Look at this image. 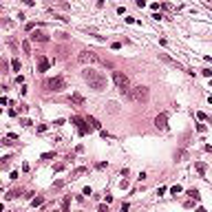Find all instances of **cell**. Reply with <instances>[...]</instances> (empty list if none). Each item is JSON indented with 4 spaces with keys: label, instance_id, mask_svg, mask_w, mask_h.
Instances as JSON below:
<instances>
[{
    "label": "cell",
    "instance_id": "obj_29",
    "mask_svg": "<svg viewBox=\"0 0 212 212\" xmlns=\"http://www.w3.org/2000/svg\"><path fill=\"white\" fill-rule=\"evenodd\" d=\"M22 126H27V128H31V126H33V122H31V119H27V117H24V119H22Z\"/></svg>",
    "mask_w": 212,
    "mask_h": 212
},
{
    "label": "cell",
    "instance_id": "obj_19",
    "mask_svg": "<svg viewBox=\"0 0 212 212\" xmlns=\"http://www.w3.org/2000/svg\"><path fill=\"white\" fill-rule=\"evenodd\" d=\"M88 124H91V126H93V128H97V130H102V124H100V122H97V119H95V117H88Z\"/></svg>",
    "mask_w": 212,
    "mask_h": 212
},
{
    "label": "cell",
    "instance_id": "obj_17",
    "mask_svg": "<svg viewBox=\"0 0 212 212\" xmlns=\"http://www.w3.org/2000/svg\"><path fill=\"white\" fill-rule=\"evenodd\" d=\"M69 206H71V194H66L64 199H62V210L69 212Z\"/></svg>",
    "mask_w": 212,
    "mask_h": 212
},
{
    "label": "cell",
    "instance_id": "obj_27",
    "mask_svg": "<svg viewBox=\"0 0 212 212\" xmlns=\"http://www.w3.org/2000/svg\"><path fill=\"white\" fill-rule=\"evenodd\" d=\"M53 170H55V172H62V170H64V164H55Z\"/></svg>",
    "mask_w": 212,
    "mask_h": 212
},
{
    "label": "cell",
    "instance_id": "obj_28",
    "mask_svg": "<svg viewBox=\"0 0 212 212\" xmlns=\"http://www.w3.org/2000/svg\"><path fill=\"white\" fill-rule=\"evenodd\" d=\"M183 208H194V199H188L186 203H183Z\"/></svg>",
    "mask_w": 212,
    "mask_h": 212
},
{
    "label": "cell",
    "instance_id": "obj_12",
    "mask_svg": "<svg viewBox=\"0 0 212 212\" xmlns=\"http://www.w3.org/2000/svg\"><path fill=\"white\" fill-rule=\"evenodd\" d=\"M84 172H88V168L86 166H77L73 172H71V179H75V177H80V175H84Z\"/></svg>",
    "mask_w": 212,
    "mask_h": 212
},
{
    "label": "cell",
    "instance_id": "obj_23",
    "mask_svg": "<svg viewBox=\"0 0 212 212\" xmlns=\"http://www.w3.org/2000/svg\"><path fill=\"white\" fill-rule=\"evenodd\" d=\"M11 66H13V71H20V66H22V64H20V60L16 58V60H11Z\"/></svg>",
    "mask_w": 212,
    "mask_h": 212
},
{
    "label": "cell",
    "instance_id": "obj_13",
    "mask_svg": "<svg viewBox=\"0 0 212 212\" xmlns=\"http://www.w3.org/2000/svg\"><path fill=\"white\" fill-rule=\"evenodd\" d=\"M194 168H197V172H199L201 177L208 172V164H203V161H197V164H194Z\"/></svg>",
    "mask_w": 212,
    "mask_h": 212
},
{
    "label": "cell",
    "instance_id": "obj_3",
    "mask_svg": "<svg viewBox=\"0 0 212 212\" xmlns=\"http://www.w3.org/2000/svg\"><path fill=\"white\" fill-rule=\"evenodd\" d=\"M148 97H150V91H148V86H133L130 88V102H137V104H146Z\"/></svg>",
    "mask_w": 212,
    "mask_h": 212
},
{
    "label": "cell",
    "instance_id": "obj_18",
    "mask_svg": "<svg viewBox=\"0 0 212 212\" xmlns=\"http://www.w3.org/2000/svg\"><path fill=\"white\" fill-rule=\"evenodd\" d=\"M20 194H22L20 190H9V192H7V199H9V201H11V199H18Z\"/></svg>",
    "mask_w": 212,
    "mask_h": 212
},
{
    "label": "cell",
    "instance_id": "obj_8",
    "mask_svg": "<svg viewBox=\"0 0 212 212\" xmlns=\"http://www.w3.org/2000/svg\"><path fill=\"white\" fill-rule=\"evenodd\" d=\"M49 66H51V60H49L47 55L40 53V55H38V71H40V73H47Z\"/></svg>",
    "mask_w": 212,
    "mask_h": 212
},
{
    "label": "cell",
    "instance_id": "obj_11",
    "mask_svg": "<svg viewBox=\"0 0 212 212\" xmlns=\"http://www.w3.org/2000/svg\"><path fill=\"white\" fill-rule=\"evenodd\" d=\"M71 102H73L75 106H84V102H86V100H84L80 93H71Z\"/></svg>",
    "mask_w": 212,
    "mask_h": 212
},
{
    "label": "cell",
    "instance_id": "obj_10",
    "mask_svg": "<svg viewBox=\"0 0 212 212\" xmlns=\"http://www.w3.org/2000/svg\"><path fill=\"white\" fill-rule=\"evenodd\" d=\"M29 38H31L33 42H49V35H47V33H42V31H33Z\"/></svg>",
    "mask_w": 212,
    "mask_h": 212
},
{
    "label": "cell",
    "instance_id": "obj_14",
    "mask_svg": "<svg viewBox=\"0 0 212 212\" xmlns=\"http://www.w3.org/2000/svg\"><path fill=\"white\" fill-rule=\"evenodd\" d=\"M186 194L190 197V199H194V201H199V199H201V194H199V190H197V188H190V190H186Z\"/></svg>",
    "mask_w": 212,
    "mask_h": 212
},
{
    "label": "cell",
    "instance_id": "obj_22",
    "mask_svg": "<svg viewBox=\"0 0 212 212\" xmlns=\"http://www.w3.org/2000/svg\"><path fill=\"white\" fill-rule=\"evenodd\" d=\"M64 186H66V181H64V179H58V181H53V188H55V190H58V188H64Z\"/></svg>",
    "mask_w": 212,
    "mask_h": 212
},
{
    "label": "cell",
    "instance_id": "obj_25",
    "mask_svg": "<svg viewBox=\"0 0 212 212\" xmlns=\"http://www.w3.org/2000/svg\"><path fill=\"white\" fill-rule=\"evenodd\" d=\"M106 166H108V164H106V161H97V164H95V168H97V170H104Z\"/></svg>",
    "mask_w": 212,
    "mask_h": 212
},
{
    "label": "cell",
    "instance_id": "obj_1",
    "mask_svg": "<svg viewBox=\"0 0 212 212\" xmlns=\"http://www.w3.org/2000/svg\"><path fill=\"white\" fill-rule=\"evenodd\" d=\"M82 77L88 82V86H91V88H95V91H104V88H106V77L100 73V71L84 69V71H82Z\"/></svg>",
    "mask_w": 212,
    "mask_h": 212
},
{
    "label": "cell",
    "instance_id": "obj_26",
    "mask_svg": "<svg viewBox=\"0 0 212 212\" xmlns=\"http://www.w3.org/2000/svg\"><path fill=\"white\" fill-rule=\"evenodd\" d=\"M55 153H42V159H53Z\"/></svg>",
    "mask_w": 212,
    "mask_h": 212
},
{
    "label": "cell",
    "instance_id": "obj_9",
    "mask_svg": "<svg viewBox=\"0 0 212 212\" xmlns=\"http://www.w3.org/2000/svg\"><path fill=\"white\" fill-rule=\"evenodd\" d=\"M159 60H164L166 64H170V66H175V69H183V66L179 64V62H177V60H172L170 55H166V53H159Z\"/></svg>",
    "mask_w": 212,
    "mask_h": 212
},
{
    "label": "cell",
    "instance_id": "obj_24",
    "mask_svg": "<svg viewBox=\"0 0 212 212\" xmlns=\"http://www.w3.org/2000/svg\"><path fill=\"white\" fill-rule=\"evenodd\" d=\"M181 190H183L181 186H172V188H170V192H172V194L177 197V194H179V192H181Z\"/></svg>",
    "mask_w": 212,
    "mask_h": 212
},
{
    "label": "cell",
    "instance_id": "obj_20",
    "mask_svg": "<svg viewBox=\"0 0 212 212\" xmlns=\"http://www.w3.org/2000/svg\"><path fill=\"white\" fill-rule=\"evenodd\" d=\"M22 51L31 55V42H29V40H24V42H22Z\"/></svg>",
    "mask_w": 212,
    "mask_h": 212
},
{
    "label": "cell",
    "instance_id": "obj_31",
    "mask_svg": "<svg viewBox=\"0 0 212 212\" xmlns=\"http://www.w3.org/2000/svg\"><path fill=\"white\" fill-rule=\"evenodd\" d=\"M47 128H49V124H40V126H38V133H44Z\"/></svg>",
    "mask_w": 212,
    "mask_h": 212
},
{
    "label": "cell",
    "instance_id": "obj_5",
    "mask_svg": "<svg viewBox=\"0 0 212 212\" xmlns=\"http://www.w3.org/2000/svg\"><path fill=\"white\" fill-rule=\"evenodd\" d=\"M77 60H80L82 64H102V58H100L95 51H91V49L80 51V53H77Z\"/></svg>",
    "mask_w": 212,
    "mask_h": 212
},
{
    "label": "cell",
    "instance_id": "obj_2",
    "mask_svg": "<svg viewBox=\"0 0 212 212\" xmlns=\"http://www.w3.org/2000/svg\"><path fill=\"white\" fill-rule=\"evenodd\" d=\"M113 82H115V86L119 88V93H122L126 100L130 102V80H128V75H124L122 71H113Z\"/></svg>",
    "mask_w": 212,
    "mask_h": 212
},
{
    "label": "cell",
    "instance_id": "obj_32",
    "mask_svg": "<svg viewBox=\"0 0 212 212\" xmlns=\"http://www.w3.org/2000/svg\"><path fill=\"white\" fill-rule=\"evenodd\" d=\"M201 73L206 75V77H210V75H212V69H201Z\"/></svg>",
    "mask_w": 212,
    "mask_h": 212
},
{
    "label": "cell",
    "instance_id": "obj_15",
    "mask_svg": "<svg viewBox=\"0 0 212 212\" xmlns=\"http://www.w3.org/2000/svg\"><path fill=\"white\" fill-rule=\"evenodd\" d=\"M31 206H33V208L44 206V197H40V194H38V197H33V199H31Z\"/></svg>",
    "mask_w": 212,
    "mask_h": 212
},
{
    "label": "cell",
    "instance_id": "obj_4",
    "mask_svg": "<svg viewBox=\"0 0 212 212\" xmlns=\"http://www.w3.org/2000/svg\"><path fill=\"white\" fill-rule=\"evenodd\" d=\"M44 88L51 91V93H62L64 88H69V84H66L64 77H51V80L44 82Z\"/></svg>",
    "mask_w": 212,
    "mask_h": 212
},
{
    "label": "cell",
    "instance_id": "obj_34",
    "mask_svg": "<svg viewBox=\"0 0 212 212\" xmlns=\"http://www.w3.org/2000/svg\"><path fill=\"white\" fill-rule=\"evenodd\" d=\"M197 130H199V133H206V124H197Z\"/></svg>",
    "mask_w": 212,
    "mask_h": 212
},
{
    "label": "cell",
    "instance_id": "obj_16",
    "mask_svg": "<svg viewBox=\"0 0 212 212\" xmlns=\"http://www.w3.org/2000/svg\"><path fill=\"white\" fill-rule=\"evenodd\" d=\"M188 157H190V153H188V150H179V153L175 155V159H177V161H186Z\"/></svg>",
    "mask_w": 212,
    "mask_h": 212
},
{
    "label": "cell",
    "instance_id": "obj_36",
    "mask_svg": "<svg viewBox=\"0 0 212 212\" xmlns=\"http://www.w3.org/2000/svg\"><path fill=\"white\" fill-rule=\"evenodd\" d=\"M119 188H122V190H126V188H128V181H126V179H122V183H119Z\"/></svg>",
    "mask_w": 212,
    "mask_h": 212
},
{
    "label": "cell",
    "instance_id": "obj_7",
    "mask_svg": "<svg viewBox=\"0 0 212 212\" xmlns=\"http://www.w3.org/2000/svg\"><path fill=\"white\" fill-rule=\"evenodd\" d=\"M155 126H157L159 130H166L168 128V113H159V115L155 117Z\"/></svg>",
    "mask_w": 212,
    "mask_h": 212
},
{
    "label": "cell",
    "instance_id": "obj_6",
    "mask_svg": "<svg viewBox=\"0 0 212 212\" xmlns=\"http://www.w3.org/2000/svg\"><path fill=\"white\" fill-rule=\"evenodd\" d=\"M71 122H73L75 126H77V133H80V135H86V133H91V128H93V126L88 124V119H84V117H73L71 119Z\"/></svg>",
    "mask_w": 212,
    "mask_h": 212
},
{
    "label": "cell",
    "instance_id": "obj_35",
    "mask_svg": "<svg viewBox=\"0 0 212 212\" xmlns=\"http://www.w3.org/2000/svg\"><path fill=\"white\" fill-rule=\"evenodd\" d=\"M197 117H199V119H201V122H203V119H208V115H206V113H201V111H199V113H197Z\"/></svg>",
    "mask_w": 212,
    "mask_h": 212
},
{
    "label": "cell",
    "instance_id": "obj_33",
    "mask_svg": "<svg viewBox=\"0 0 212 212\" xmlns=\"http://www.w3.org/2000/svg\"><path fill=\"white\" fill-rule=\"evenodd\" d=\"M128 208H130V203H128V201H122V212H126Z\"/></svg>",
    "mask_w": 212,
    "mask_h": 212
},
{
    "label": "cell",
    "instance_id": "obj_30",
    "mask_svg": "<svg viewBox=\"0 0 212 212\" xmlns=\"http://www.w3.org/2000/svg\"><path fill=\"white\" fill-rule=\"evenodd\" d=\"M9 159H11L9 155H5V157H2V168H7V164H9Z\"/></svg>",
    "mask_w": 212,
    "mask_h": 212
},
{
    "label": "cell",
    "instance_id": "obj_21",
    "mask_svg": "<svg viewBox=\"0 0 212 212\" xmlns=\"http://www.w3.org/2000/svg\"><path fill=\"white\" fill-rule=\"evenodd\" d=\"M58 55H60V58H66V55H69V49L66 47H58Z\"/></svg>",
    "mask_w": 212,
    "mask_h": 212
}]
</instances>
